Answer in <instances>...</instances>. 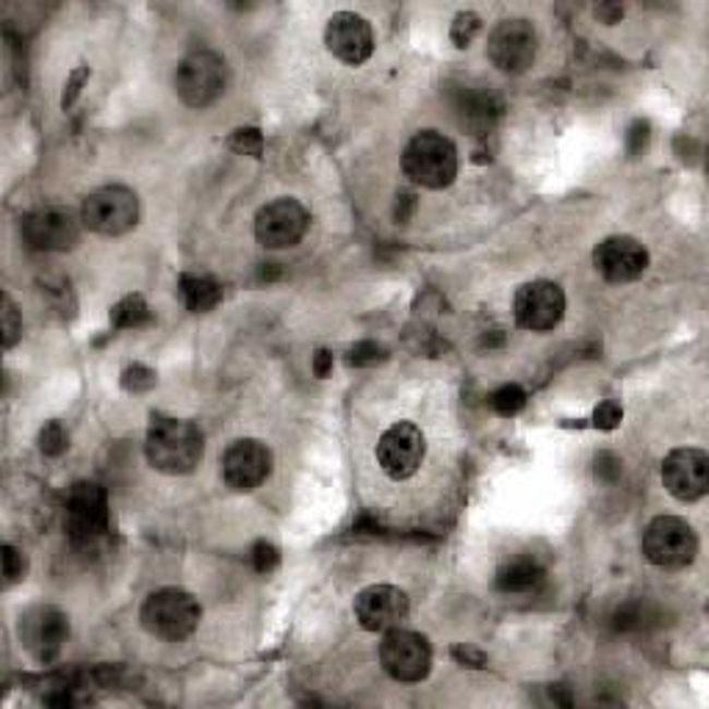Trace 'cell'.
Wrapping results in <instances>:
<instances>
[{
	"mask_svg": "<svg viewBox=\"0 0 709 709\" xmlns=\"http://www.w3.org/2000/svg\"><path fill=\"white\" fill-rule=\"evenodd\" d=\"M23 574H25V557L12 546V543H7V546H3V577H7V588L9 585L20 582Z\"/></svg>",
	"mask_w": 709,
	"mask_h": 709,
	"instance_id": "836d02e7",
	"label": "cell"
},
{
	"mask_svg": "<svg viewBox=\"0 0 709 709\" xmlns=\"http://www.w3.org/2000/svg\"><path fill=\"white\" fill-rule=\"evenodd\" d=\"M111 527L109 493L97 482H75L64 502V532L75 546H92Z\"/></svg>",
	"mask_w": 709,
	"mask_h": 709,
	"instance_id": "277c9868",
	"label": "cell"
},
{
	"mask_svg": "<svg viewBox=\"0 0 709 709\" xmlns=\"http://www.w3.org/2000/svg\"><path fill=\"white\" fill-rule=\"evenodd\" d=\"M644 554L662 572H682L696 560V529L680 516H657L644 532Z\"/></svg>",
	"mask_w": 709,
	"mask_h": 709,
	"instance_id": "5b68a950",
	"label": "cell"
},
{
	"mask_svg": "<svg viewBox=\"0 0 709 709\" xmlns=\"http://www.w3.org/2000/svg\"><path fill=\"white\" fill-rule=\"evenodd\" d=\"M546 579V572L541 568V563H536L532 557H516L507 560L496 572V590L505 596H524V593H536L538 588Z\"/></svg>",
	"mask_w": 709,
	"mask_h": 709,
	"instance_id": "ffe728a7",
	"label": "cell"
},
{
	"mask_svg": "<svg viewBox=\"0 0 709 709\" xmlns=\"http://www.w3.org/2000/svg\"><path fill=\"white\" fill-rule=\"evenodd\" d=\"M122 385H125L128 392H133V394L151 392L153 385H156V372L147 366H142V363H133V366H128L125 374H122Z\"/></svg>",
	"mask_w": 709,
	"mask_h": 709,
	"instance_id": "4dcf8cb0",
	"label": "cell"
},
{
	"mask_svg": "<svg viewBox=\"0 0 709 709\" xmlns=\"http://www.w3.org/2000/svg\"><path fill=\"white\" fill-rule=\"evenodd\" d=\"M151 308H147V302L139 295L122 297V300L111 308V325H115L117 331H139V327L151 325Z\"/></svg>",
	"mask_w": 709,
	"mask_h": 709,
	"instance_id": "603a6c76",
	"label": "cell"
},
{
	"mask_svg": "<svg viewBox=\"0 0 709 709\" xmlns=\"http://www.w3.org/2000/svg\"><path fill=\"white\" fill-rule=\"evenodd\" d=\"M0 316H3V347L12 349L20 341V336H23V319H20L17 305H14L9 295H3V311H0Z\"/></svg>",
	"mask_w": 709,
	"mask_h": 709,
	"instance_id": "f1b7e54d",
	"label": "cell"
},
{
	"mask_svg": "<svg viewBox=\"0 0 709 709\" xmlns=\"http://www.w3.org/2000/svg\"><path fill=\"white\" fill-rule=\"evenodd\" d=\"M524 405H527V394H524L521 385L516 383L502 385V388H496V392L491 394V408L500 416H505V419H513V416L521 413Z\"/></svg>",
	"mask_w": 709,
	"mask_h": 709,
	"instance_id": "d4e9b609",
	"label": "cell"
},
{
	"mask_svg": "<svg viewBox=\"0 0 709 709\" xmlns=\"http://www.w3.org/2000/svg\"><path fill=\"white\" fill-rule=\"evenodd\" d=\"M482 28V20L477 17L474 12H460L455 17V23H452L449 28V37L452 43H455V48H469L471 43H474V37L480 34Z\"/></svg>",
	"mask_w": 709,
	"mask_h": 709,
	"instance_id": "4316f807",
	"label": "cell"
},
{
	"mask_svg": "<svg viewBox=\"0 0 709 709\" xmlns=\"http://www.w3.org/2000/svg\"><path fill=\"white\" fill-rule=\"evenodd\" d=\"M408 593L394 585H369L354 596V618L366 632L397 629L408 618Z\"/></svg>",
	"mask_w": 709,
	"mask_h": 709,
	"instance_id": "e0dca14e",
	"label": "cell"
},
{
	"mask_svg": "<svg viewBox=\"0 0 709 709\" xmlns=\"http://www.w3.org/2000/svg\"><path fill=\"white\" fill-rule=\"evenodd\" d=\"M385 361V349L377 341H358L347 354L349 366H374Z\"/></svg>",
	"mask_w": 709,
	"mask_h": 709,
	"instance_id": "f546056e",
	"label": "cell"
},
{
	"mask_svg": "<svg viewBox=\"0 0 709 709\" xmlns=\"http://www.w3.org/2000/svg\"><path fill=\"white\" fill-rule=\"evenodd\" d=\"M457 117L460 125L474 133H488L493 122L502 117V100L491 92H464L457 100Z\"/></svg>",
	"mask_w": 709,
	"mask_h": 709,
	"instance_id": "44dd1931",
	"label": "cell"
},
{
	"mask_svg": "<svg viewBox=\"0 0 709 709\" xmlns=\"http://www.w3.org/2000/svg\"><path fill=\"white\" fill-rule=\"evenodd\" d=\"M651 621H654V610H651L649 601H629L613 615V626L618 632H640Z\"/></svg>",
	"mask_w": 709,
	"mask_h": 709,
	"instance_id": "cb8c5ba5",
	"label": "cell"
},
{
	"mask_svg": "<svg viewBox=\"0 0 709 709\" xmlns=\"http://www.w3.org/2000/svg\"><path fill=\"white\" fill-rule=\"evenodd\" d=\"M538 56V31L524 17L502 20L488 37V59L507 75L527 73L536 64Z\"/></svg>",
	"mask_w": 709,
	"mask_h": 709,
	"instance_id": "9c48e42d",
	"label": "cell"
},
{
	"mask_svg": "<svg viewBox=\"0 0 709 709\" xmlns=\"http://www.w3.org/2000/svg\"><path fill=\"white\" fill-rule=\"evenodd\" d=\"M621 469H624V464H621V457L613 455V452H601V455L596 457V474H599L601 480H618Z\"/></svg>",
	"mask_w": 709,
	"mask_h": 709,
	"instance_id": "8d00e7d4",
	"label": "cell"
},
{
	"mask_svg": "<svg viewBox=\"0 0 709 709\" xmlns=\"http://www.w3.org/2000/svg\"><path fill=\"white\" fill-rule=\"evenodd\" d=\"M203 433L192 421L172 416H153L145 438L147 464L161 474H192L203 460Z\"/></svg>",
	"mask_w": 709,
	"mask_h": 709,
	"instance_id": "6da1fadb",
	"label": "cell"
},
{
	"mask_svg": "<svg viewBox=\"0 0 709 709\" xmlns=\"http://www.w3.org/2000/svg\"><path fill=\"white\" fill-rule=\"evenodd\" d=\"M81 223L97 236H122L136 228L139 223V197L133 189L103 187L95 189L81 205Z\"/></svg>",
	"mask_w": 709,
	"mask_h": 709,
	"instance_id": "52a82bcc",
	"label": "cell"
},
{
	"mask_svg": "<svg viewBox=\"0 0 709 709\" xmlns=\"http://www.w3.org/2000/svg\"><path fill=\"white\" fill-rule=\"evenodd\" d=\"M325 45L338 61L349 67H361L374 50L372 25L354 12H338L327 20Z\"/></svg>",
	"mask_w": 709,
	"mask_h": 709,
	"instance_id": "d6986e66",
	"label": "cell"
},
{
	"mask_svg": "<svg viewBox=\"0 0 709 709\" xmlns=\"http://www.w3.org/2000/svg\"><path fill=\"white\" fill-rule=\"evenodd\" d=\"M662 485L680 502H698L709 491V455L696 446L673 449L662 460Z\"/></svg>",
	"mask_w": 709,
	"mask_h": 709,
	"instance_id": "5bb4252c",
	"label": "cell"
},
{
	"mask_svg": "<svg viewBox=\"0 0 709 709\" xmlns=\"http://www.w3.org/2000/svg\"><path fill=\"white\" fill-rule=\"evenodd\" d=\"M424 435L413 421H397L377 441V464L392 480H410L424 460Z\"/></svg>",
	"mask_w": 709,
	"mask_h": 709,
	"instance_id": "7c38bea8",
	"label": "cell"
},
{
	"mask_svg": "<svg viewBox=\"0 0 709 709\" xmlns=\"http://www.w3.org/2000/svg\"><path fill=\"white\" fill-rule=\"evenodd\" d=\"M228 86V64L214 50H194L178 64L175 73V89L187 106L192 109H208Z\"/></svg>",
	"mask_w": 709,
	"mask_h": 709,
	"instance_id": "8992f818",
	"label": "cell"
},
{
	"mask_svg": "<svg viewBox=\"0 0 709 709\" xmlns=\"http://www.w3.org/2000/svg\"><path fill=\"white\" fill-rule=\"evenodd\" d=\"M81 219L64 205H43V208L25 214L23 239L31 250L39 253H67L81 241Z\"/></svg>",
	"mask_w": 709,
	"mask_h": 709,
	"instance_id": "30bf717a",
	"label": "cell"
},
{
	"mask_svg": "<svg viewBox=\"0 0 709 709\" xmlns=\"http://www.w3.org/2000/svg\"><path fill=\"white\" fill-rule=\"evenodd\" d=\"M413 211H416V194L410 192L397 194V205H394V217H397V223H408V219L413 217Z\"/></svg>",
	"mask_w": 709,
	"mask_h": 709,
	"instance_id": "74e56055",
	"label": "cell"
},
{
	"mask_svg": "<svg viewBox=\"0 0 709 709\" xmlns=\"http://www.w3.org/2000/svg\"><path fill=\"white\" fill-rule=\"evenodd\" d=\"M230 147L239 156L261 158L264 156V133L259 128H239V131L230 133Z\"/></svg>",
	"mask_w": 709,
	"mask_h": 709,
	"instance_id": "484cf974",
	"label": "cell"
},
{
	"mask_svg": "<svg viewBox=\"0 0 709 709\" xmlns=\"http://www.w3.org/2000/svg\"><path fill=\"white\" fill-rule=\"evenodd\" d=\"M200 601L194 599L189 590L183 588H161L156 593H151L142 604V613H139V621L151 632L153 637H161V640H187L200 624Z\"/></svg>",
	"mask_w": 709,
	"mask_h": 709,
	"instance_id": "3957f363",
	"label": "cell"
},
{
	"mask_svg": "<svg viewBox=\"0 0 709 709\" xmlns=\"http://www.w3.org/2000/svg\"><path fill=\"white\" fill-rule=\"evenodd\" d=\"M67 446H70V435H67V430L61 428L59 421H48V424L39 430V449H43V455L59 457L64 455Z\"/></svg>",
	"mask_w": 709,
	"mask_h": 709,
	"instance_id": "83f0119b",
	"label": "cell"
},
{
	"mask_svg": "<svg viewBox=\"0 0 709 709\" xmlns=\"http://www.w3.org/2000/svg\"><path fill=\"white\" fill-rule=\"evenodd\" d=\"M593 266L604 280L632 283L649 269V253L632 236H608L596 244Z\"/></svg>",
	"mask_w": 709,
	"mask_h": 709,
	"instance_id": "ac0fdd59",
	"label": "cell"
},
{
	"mask_svg": "<svg viewBox=\"0 0 709 709\" xmlns=\"http://www.w3.org/2000/svg\"><path fill=\"white\" fill-rule=\"evenodd\" d=\"M178 289H181L183 302L192 313H205L223 302V286L205 275H183Z\"/></svg>",
	"mask_w": 709,
	"mask_h": 709,
	"instance_id": "7402d4cb",
	"label": "cell"
},
{
	"mask_svg": "<svg viewBox=\"0 0 709 709\" xmlns=\"http://www.w3.org/2000/svg\"><path fill=\"white\" fill-rule=\"evenodd\" d=\"M308 225H311V217H308L305 205L291 197L272 200L255 217V239L269 250H286V247L300 244Z\"/></svg>",
	"mask_w": 709,
	"mask_h": 709,
	"instance_id": "2e32d148",
	"label": "cell"
},
{
	"mask_svg": "<svg viewBox=\"0 0 709 709\" xmlns=\"http://www.w3.org/2000/svg\"><path fill=\"white\" fill-rule=\"evenodd\" d=\"M513 316L516 325L532 333H546L563 322L565 295L557 283L532 280L524 283L513 300Z\"/></svg>",
	"mask_w": 709,
	"mask_h": 709,
	"instance_id": "8fae6325",
	"label": "cell"
},
{
	"mask_svg": "<svg viewBox=\"0 0 709 709\" xmlns=\"http://www.w3.org/2000/svg\"><path fill=\"white\" fill-rule=\"evenodd\" d=\"M621 419H624V410H621V405L615 402V399H604V402H599V408L593 410L596 430H615L621 424Z\"/></svg>",
	"mask_w": 709,
	"mask_h": 709,
	"instance_id": "d6a6232c",
	"label": "cell"
},
{
	"mask_svg": "<svg viewBox=\"0 0 709 709\" xmlns=\"http://www.w3.org/2000/svg\"><path fill=\"white\" fill-rule=\"evenodd\" d=\"M452 654H455L457 662H464V665H469V668L485 665V654H482V651L464 649V646H457V649H452Z\"/></svg>",
	"mask_w": 709,
	"mask_h": 709,
	"instance_id": "f35d334b",
	"label": "cell"
},
{
	"mask_svg": "<svg viewBox=\"0 0 709 709\" xmlns=\"http://www.w3.org/2000/svg\"><path fill=\"white\" fill-rule=\"evenodd\" d=\"M402 169L421 189H446L457 178V151L438 131H419L402 151Z\"/></svg>",
	"mask_w": 709,
	"mask_h": 709,
	"instance_id": "7a4b0ae2",
	"label": "cell"
},
{
	"mask_svg": "<svg viewBox=\"0 0 709 709\" xmlns=\"http://www.w3.org/2000/svg\"><path fill=\"white\" fill-rule=\"evenodd\" d=\"M67 637H70V621L53 604H39V608L20 615V640H23L25 651L43 665L61 654Z\"/></svg>",
	"mask_w": 709,
	"mask_h": 709,
	"instance_id": "4fadbf2b",
	"label": "cell"
},
{
	"mask_svg": "<svg viewBox=\"0 0 709 709\" xmlns=\"http://www.w3.org/2000/svg\"><path fill=\"white\" fill-rule=\"evenodd\" d=\"M596 17H599L601 23L613 25V23H618L621 17H624V9H621V7H610V3H604V7L596 9Z\"/></svg>",
	"mask_w": 709,
	"mask_h": 709,
	"instance_id": "60d3db41",
	"label": "cell"
},
{
	"mask_svg": "<svg viewBox=\"0 0 709 709\" xmlns=\"http://www.w3.org/2000/svg\"><path fill=\"white\" fill-rule=\"evenodd\" d=\"M86 81H89V67H79V70H73V75H70V79H67V84H64V95H61V109L67 111L75 100H79L81 86H84Z\"/></svg>",
	"mask_w": 709,
	"mask_h": 709,
	"instance_id": "e575fe53",
	"label": "cell"
},
{
	"mask_svg": "<svg viewBox=\"0 0 709 709\" xmlns=\"http://www.w3.org/2000/svg\"><path fill=\"white\" fill-rule=\"evenodd\" d=\"M646 145H649V122L635 120L629 133H626V147H629L632 156H640L646 151Z\"/></svg>",
	"mask_w": 709,
	"mask_h": 709,
	"instance_id": "d590c367",
	"label": "cell"
},
{
	"mask_svg": "<svg viewBox=\"0 0 709 709\" xmlns=\"http://www.w3.org/2000/svg\"><path fill=\"white\" fill-rule=\"evenodd\" d=\"M277 565H280V552H277V546H272L269 541H259L253 546V568L259 574H264V577H269L272 572H275Z\"/></svg>",
	"mask_w": 709,
	"mask_h": 709,
	"instance_id": "1f68e13d",
	"label": "cell"
},
{
	"mask_svg": "<svg viewBox=\"0 0 709 709\" xmlns=\"http://www.w3.org/2000/svg\"><path fill=\"white\" fill-rule=\"evenodd\" d=\"M380 665L397 682H424L433 668V649L428 637L410 629H388L380 644Z\"/></svg>",
	"mask_w": 709,
	"mask_h": 709,
	"instance_id": "ba28073f",
	"label": "cell"
},
{
	"mask_svg": "<svg viewBox=\"0 0 709 709\" xmlns=\"http://www.w3.org/2000/svg\"><path fill=\"white\" fill-rule=\"evenodd\" d=\"M272 474V449L259 438H239L223 455L225 485L250 493L264 485Z\"/></svg>",
	"mask_w": 709,
	"mask_h": 709,
	"instance_id": "9a60e30c",
	"label": "cell"
},
{
	"mask_svg": "<svg viewBox=\"0 0 709 709\" xmlns=\"http://www.w3.org/2000/svg\"><path fill=\"white\" fill-rule=\"evenodd\" d=\"M331 372H333V354L327 352V349H316V354H313V374H316V377H327Z\"/></svg>",
	"mask_w": 709,
	"mask_h": 709,
	"instance_id": "ab89813d",
	"label": "cell"
}]
</instances>
